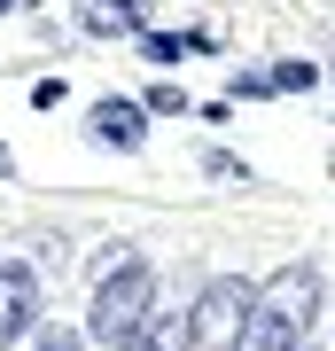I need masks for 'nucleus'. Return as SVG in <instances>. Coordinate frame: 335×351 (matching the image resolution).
Listing matches in <instances>:
<instances>
[{"instance_id": "nucleus-1", "label": "nucleus", "mask_w": 335, "mask_h": 351, "mask_svg": "<svg viewBox=\"0 0 335 351\" xmlns=\"http://www.w3.org/2000/svg\"><path fill=\"white\" fill-rule=\"evenodd\" d=\"M149 313H156V265H149V258H125V265H110V274H94V297H86V343L117 351Z\"/></svg>"}, {"instance_id": "nucleus-2", "label": "nucleus", "mask_w": 335, "mask_h": 351, "mask_svg": "<svg viewBox=\"0 0 335 351\" xmlns=\"http://www.w3.org/2000/svg\"><path fill=\"white\" fill-rule=\"evenodd\" d=\"M249 313H258V281L242 274H211L195 289V304H187V320H195V351H234Z\"/></svg>"}, {"instance_id": "nucleus-3", "label": "nucleus", "mask_w": 335, "mask_h": 351, "mask_svg": "<svg viewBox=\"0 0 335 351\" xmlns=\"http://www.w3.org/2000/svg\"><path fill=\"white\" fill-rule=\"evenodd\" d=\"M258 320L304 336V328L320 320V265H281L273 281H258Z\"/></svg>"}, {"instance_id": "nucleus-4", "label": "nucleus", "mask_w": 335, "mask_h": 351, "mask_svg": "<svg viewBox=\"0 0 335 351\" xmlns=\"http://www.w3.org/2000/svg\"><path fill=\"white\" fill-rule=\"evenodd\" d=\"M47 313V281H39V265H24V258H0V343H32L39 320Z\"/></svg>"}, {"instance_id": "nucleus-5", "label": "nucleus", "mask_w": 335, "mask_h": 351, "mask_svg": "<svg viewBox=\"0 0 335 351\" xmlns=\"http://www.w3.org/2000/svg\"><path fill=\"white\" fill-rule=\"evenodd\" d=\"M86 125H94V141H110V149H125V156L149 149V110L125 101V94H101L94 110H86Z\"/></svg>"}, {"instance_id": "nucleus-6", "label": "nucleus", "mask_w": 335, "mask_h": 351, "mask_svg": "<svg viewBox=\"0 0 335 351\" xmlns=\"http://www.w3.org/2000/svg\"><path fill=\"white\" fill-rule=\"evenodd\" d=\"M78 32L86 39H140L149 32V0H78Z\"/></svg>"}, {"instance_id": "nucleus-7", "label": "nucleus", "mask_w": 335, "mask_h": 351, "mask_svg": "<svg viewBox=\"0 0 335 351\" xmlns=\"http://www.w3.org/2000/svg\"><path fill=\"white\" fill-rule=\"evenodd\" d=\"M117 351H195V320H187V313H164V304H156V313L140 320Z\"/></svg>"}, {"instance_id": "nucleus-8", "label": "nucleus", "mask_w": 335, "mask_h": 351, "mask_svg": "<svg viewBox=\"0 0 335 351\" xmlns=\"http://www.w3.org/2000/svg\"><path fill=\"white\" fill-rule=\"evenodd\" d=\"M265 78H273V94H312L327 78V63H297V55H281V63H265Z\"/></svg>"}, {"instance_id": "nucleus-9", "label": "nucleus", "mask_w": 335, "mask_h": 351, "mask_svg": "<svg viewBox=\"0 0 335 351\" xmlns=\"http://www.w3.org/2000/svg\"><path fill=\"white\" fill-rule=\"evenodd\" d=\"M140 110H149V117H187V110H195V101H187V94L172 86V78H156V86L140 94Z\"/></svg>"}, {"instance_id": "nucleus-10", "label": "nucleus", "mask_w": 335, "mask_h": 351, "mask_svg": "<svg viewBox=\"0 0 335 351\" xmlns=\"http://www.w3.org/2000/svg\"><path fill=\"white\" fill-rule=\"evenodd\" d=\"M140 55H149L156 71H164V63H179V55H187V32H140Z\"/></svg>"}, {"instance_id": "nucleus-11", "label": "nucleus", "mask_w": 335, "mask_h": 351, "mask_svg": "<svg viewBox=\"0 0 335 351\" xmlns=\"http://www.w3.org/2000/svg\"><path fill=\"white\" fill-rule=\"evenodd\" d=\"M24 351H86V328H55V320H47Z\"/></svg>"}, {"instance_id": "nucleus-12", "label": "nucleus", "mask_w": 335, "mask_h": 351, "mask_svg": "<svg viewBox=\"0 0 335 351\" xmlns=\"http://www.w3.org/2000/svg\"><path fill=\"white\" fill-rule=\"evenodd\" d=\"M203 172H211V180H234V188H242V180H249V164H242L234 149H203Z\"/></svg>"}, {"instance_id": "nucleus-13", "label": "nucleus", "mask_w": 335, "mask_h": 351, "mask_svg": "<svg viewBox=\"0 0 335 351\" xmlns=\"http://www.w3.org/2000/svg\"><path fill=\"white\" fill-rule=\"evenodd\" d=\"M234 94H249V101H265V94H273V78H265V71H242V78H234Z\"/></svg>"}, {"instance_id": "nucleus-14", "label": "nucleus", "mask_w": 335, "mask_h": 351, "mask_svg": "<svg viewBox=\"0 0 335 351\" xmlns=\"http://www.w3.org/2000/svg\"><path fill=\"white\" fill-rule=\"evenodd\" d=\"M0 180H16V156H8V141H0Z\"/></svg>"}, {"instance_id": "nucleus-15", "label": "nucleus", "mask_w": 335, "mask_h": 351, "mask_svg": "<svg viewBox=\"0 0 335 351\" xmlns=\"http://www.w3.org/2000/svg\"><path fill=\"white\" fill-rule=\"evenodd\" d=\"M8 8H24V0H0V16H8Z\"/></svg>"}, {"instance_id": "nucleus-16", "label": "nucleus", "mask_w": 335, "mask_h": 351, "mask_svg": "<svg viewBox=\"0 0 335 351\" xmlns=\"http://www.w3.org/2000/svg\"><path fill=\"white\" fill-rule=\"evenodd\" d=\"M297 351H312V343H297Z\"/></svg>"}]
</instances>
